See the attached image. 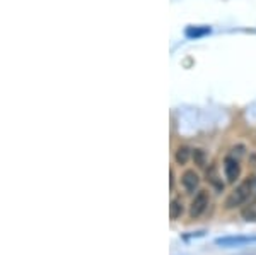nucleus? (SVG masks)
Masks as SVG:
<instances>
[{
    "instance_id": "nucleus-4",
    "label": "nucleus",
    "mask_w": 256,
    "mask_h": 255,
    "mask_svg": "<svg viewBox=\"0 0 256 255\" xmlns=\"http://www.w3.org/2000/svg\"><path fill=\"white\" fill-rule=\"evenodd\" d=\"M246 243H256V235L222 236V238H217L216 240V245H218V246H239V245H246Z\"/></svg>"
},
{
    "instance_id": "nucleus-12",
    "label": "nucleus",
    "mask_w": 256,
    "mask_h": 255,
    "mask_svg": "<svg viewBox=\"0 0 256 255\" xmlns=\"http://www.w3.org/2000/svg\"><path fill=\"white\" fill-rule=\"evenodd\" d=\"M169 175H171V188H172V187H174V171L171 170V171H169Z\"/></svg>"
},
{
    "instance_id": "nucleus-8",
    "label": "nucleus",
    "mask_w": 256,
    "mask_h": 255,
    "mask_svg": "<svg viewBox=\"0 0 256 255\" xmlns=\"http://www.w3.org/2000/svg\"><path fill=\"white\" fill-rule=\"evenodd\" d=\"M183 214V202L180 199H172L171 200V205H169V216L171 219H178Z\"/></svg>"
},
{
    "instance_id": "nucleus-5",
    "label": "nucleus",
    "mask_w": 256,
    "mask_h": 255,
    "mask_svg": "<svg viewBox=\"0 0 256 255\" xmlns=\"http://www.w3.org/2000/svg\"><path fill=\"white\" fill-rule=\"evenodd\" d=\"M181 185L184 187V190L193 194V192L200 187V176H198L195 170H186L183 173V176H181Z\"/></svg>"
},
{
    "instance_id": "nucleus-3",
    "label": "nucleus",
    "mask_w": 256,
    "mask_h": 255,
    "mask_svg": "<svg viewBox=\"0 0 256 255\" xmlns=\"http://www.w3.org/2000/svg\"><path fill=\"white\" fill-rule=\"evenodd\" d=\"M224 173L229 183H236L241 176V164L234 156H226L224 158Z\"/></svg>"
},
{
    "instance_id": "nucleus-9",
    "label": "nucleus",
    "mask_w": 256,
    "mask_h": 255,
    "mask_svg": "<svg viewBox=\"0 0 256 255\" xmlns=\"http://www.w3.org/2000/svg\"><path fill=\"white\" fill-rule=\"evenodd\" d=\"M193 161L198 166H205L207 164V154H205L204 149H200V147H196V149H193Z\"/></svg>"
},
{
    "instance_id": "nucleus-2",
    "label": "nucleus",
    "mask_w": 256,
    "mask_h": 255,
    "mask_svg": "<svg viewBox=\"0 0 256 255\" xmlns=\"http://www.w3.org/2000/svg\"><path fill=\"white\" fill-rule=\"evenodd\" d=\"M210 202V197H208V192L207 190H198V194L195 195V199L192 200V205H190V217L192 219H196L200 217L202 214L205 212L207 205Z\"/></svg>"
},
{
    "instance_id": "nucleus-1",
    "label": "nucleus",
    "mask_w": 256,
    "mask_h": 255,
    "mask_svg": "<svg viewBox=\"0 0 256 255\" xmlns=\"http://www.w3.org/2000/svg\"><path fill=\"white\" fill-rule=\"evenodd\" d=\"M251 194H253V180L248 178L241 185H239L232 194L227 197V199H226V207L232 209V207H238V205L244 204L246 200L251 197Z\"/></svg>"
},
{
    "instance_id": "nucleus-11",
    "label": "nucleus",
    "mask_w": 256,
    "mask_h": 255,
    "mask_svg": "<svg viewBox=\"0 0 256 255\" xmlns=\"http://www.w3.org/2000/svg\"><path fill=\"white\" fill-rule=\"evenodd\" d=\"M205 229H200V231H193L192 235H183L184 240H190V238H200V236H205Z\"/></svg>"
},
{
    "instance_id": "nucleus-6",
    "label": "nucleus",
    "mask_w": 256,
    "mask_h": 255,
    "mask_svg": "<svg viewBox=\"0 0 256 255\" xmlns=\"http://www.w3.org/2000/svg\"><path fill=\"white\" fill-rule=\"evenodd\" d=\"M193 158V149L192 147H188V146H180L176 149V153H174V161L178 163V164H186L190 159Z\"/></svg>"
},
{
    "instance_id": "nucleus-7",
    "label": "nucleus",
    "mask_w": 256,
    "mask_h": 255,
    "mask_svg": "<svg viewBox=\"0 0 256 255\" xmlns=\"http://www.w3.org/2000/svg\"><path fill=\"white\" fill-rule=\"evenodd\" d=\"M212 33V28L210 26H190L186 31H184V35L188 36V38H202V36L205 35H210Z\"/></svg>"
},
{
    "instance_id": "nucleus-10",
    "label": "nucleus",
    "mask_w": 256,
    "mask_h": 255,
    "mask_svg": "<svg viewBox=\"0 0 256 255\" xmlns=\"http://www.w3.org/2000/svg\"><path fill=\"white\" fill-rule=\"evenodd\" d=\"M242 217H244L246 221H256V211L253 207L242 209Z\"/></svg>"
}]
</instances>
